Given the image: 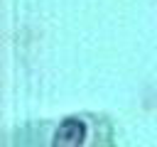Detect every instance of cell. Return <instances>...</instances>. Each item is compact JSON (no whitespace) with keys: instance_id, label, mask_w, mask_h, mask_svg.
<instances>
[{"instance_id":"1","label":"cell","mask_w":157,"mask_h":147,"mask_svg":"<svg viewBox=\"0 0 157 147\" xmlns=\"http://www.w3.org/2000/svg\"><path fill=\"white\" fill-rule=\"evenodd\" d=\"M10 147H125V142L101 118L66 115L49 125L25 127Z\"/></svg>"}]
</instances>
